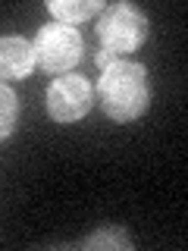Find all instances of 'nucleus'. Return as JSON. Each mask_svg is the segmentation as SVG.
I'll return each instance as SVG.
<instances>
[{"mask_svg":"<svg viewBox=\"0 0 188 251\" xmlns=\"http://www.w3.org/2000/svg\"><path fill=\"white\" fill-rule=\"evenodd\" d=\"M97 98L100 107L110 120L116 123H132L147 110L151 88H147V69L138 60H113L104 66L97 82Z\"/></svg>","mask_w":188,"mask_h":251,"instance_id":"1","label":"nucleus"},{"mask_svg":"<svg viewBox=\"0 0 188 251\" xmlns=\"http://www.w3.org/2000/svg\"><path fill=\"white\" fill-rule=\"evenodd\" d=\"M97 50H107L113 60H125L129 53H135L151 35V19L147 13L135 3H110L97 16Z\"/></svg>","mask_w":188,"mask_h":251,"instance_id":"2","label":"nucleus"},{"mask_svg":"<svg viewBox=\"0 0 188 251\" xmlns=\"http://www.w3.org/2000/svg\"><path fill=\"white\" fill-rule=\"evenodd\" d=\"M35 63L50 75H66L69 69H75V63L82 60V31L75 25H63V22H47L38 28L35 41Z\"/></svg>","mask_w":188,"mask_h":251,"instance_id":"3","label":"nucleus"},{"mask_svg":"<svg viewBox=\"0 0 188 251\" xmlns=\"http://www.w3.org/2000/svg\"><path fill=\"white\" fill-rule=\"evenodd\" d=\"M94 104V85L85 75H57L47 88V113L53 123L69 126L82 120Z\"/></svg>","mask_w":188,"mask_h":251,"instance_id":"4","label":"nucleus"},{"mask_svg":"<svg viewBox=\"0 0 188 251\" xmlns=\"http://www.w3.org/2000/svg\"><path fill=\"white\" fill-rule=\"evenodd\" d=\"M35 47L22 35L0 38V78H25L35 69Z\"/></svg>","mask_w":188,"mask_h":251,"instance_id":"5","label":"nucleus"},{"mask_svg":"<svg viewBox=\"0 0 188 251\" xmlns=\"http://www.w3.org/2000/svg\"><path fill=\"white\" fill-rule=\"evenodd\" d=\"M100 10H104L100 0H47V13L63 25H78L91 16H100Z\"/></svg>","mask_w":188,"mask_h":251,"instance_id":"6","label":"nucleus"},{"mask_svg":"<svg viewBox=\"0 0 188 251\" xmlns=\"http://www.w3.org/2000/svg\"><path fill=\"white\" fill-rule=\"evenodd\" d=\"M82 248L85 251H94V248H116V251L125 248V251H129L132 239L119 229V226H104V229H97L94 235H88V239L82 242Z\"/></svg>","mask_w":188,"mask_h":251,"instance_id":"7","label":"nucleus"},{"mask_svg":"<svg viewBox=\"0 0 188 251\" xmlns=\"http://www.w3.org/2000/svg\"><path fill=\"white\" fill-rule=\"evenodd\" d=\"M16 120H19V100H16V91L10 88V85L0 82V141L13 135Z\"/></svg>","mask_w":188,"mask_h":251,"instance_id":"8","label":"nucleus"}]
</instances>
